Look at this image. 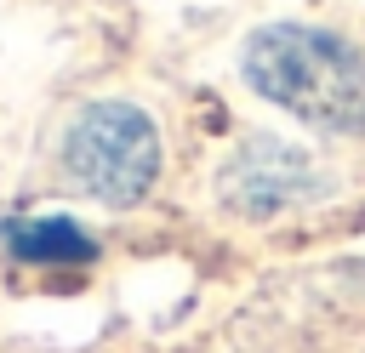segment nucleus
Instances as JSON below:
<instances>
[{"label": "nucleus", "instance_id": "f257e3e1", "mask_svg": "<svg viewBox=\"0 0 365 353\" xmlns=\"http://www.w3.org/2000/svg\"><path fill=\"white\" fill-rule=\"evenodd\" d=\"M245 85L319 131H365V57L314 23H268L245 40Z\"/></svg>", "mask_w": 365, "mask_h": 353}, {"label": "nucleus", "instance_id": "f03ea898", "mask_svg": "<svg viewBox=\"0 0 365 353\" xmlns=\"http://www.w3.org/2000/svg\"><path fill=\"white\" fill-rule=\"evenodd\" d=\"M68 176L103 205H137L160 176V131L137 102H86L63 137Z\"/></svg>", "mask_w": 365, "mask_h": 353}, {"label": "nucleus", "instance_id": "7ed1b4c3", "mask_svg": "<svg viewBox=\"0 0 365 353\" xmlns=\"http://www.w3.org/2000/svg\"><path fill=\"white\" fill-rule=\"evenodd\" d=\"M11 251L23 262H86L91 256V239H86V228H74L63 216H46V222L11 228Z\"/></svg>", "mask_w": 365, "mask_h": 353}]
</instances>
